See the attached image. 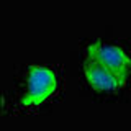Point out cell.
Returning <instances> with one entry per match:
<instances>
[{"label": "cell", "instance_id": "6da1fadb", "mask_svg": "<svg viewBox=\"0 0 131 131\" xmlns=\"http://www.w3.org/2000/svg\"><path fill=\"white\" fill-rule=\"evenodd\" d=\"M57 89L56 74L43 66H31L26 75V92L21 98L23 105L36 106L46 102Z\"/></svg>", "mask_w": 131, "mask_h": 131}, {"label": "cell", "instance_id": "7a4b0ae2", "mask_svg": "<svg viewBox=\"0 0 131 131\" xmlns=\"http://www.w3.org/2000/svg\"><path fill=\"white\" fill-rule=\"evenodd\" d=\"M85 57L97 61L98 64H102L108 71L121 77L128 79L129 71H131V59L128 57L125 51L118 46L113 44H105L102 41H95L93 44L87 46L85 49Z\"/></svg>", "mask_w": 131, "mask_h": 131}, {"label": "cell", "instance_id": "3957f363", "mask_svg": "<svg viewBox=\"0 0 131 131\" xmlns=\"http://www.w3.org/2000/svg\"><path fill=\"white\" fill-rule=\"evenodd\" d=\"M84 75L87 79L89 85L97 92H112L125 87L126 77H121L118 74L108 71L97 61L85 57L84 61Z\"/></svg>", "mask_w": 131, "mask_h": 131}]
</instances>
